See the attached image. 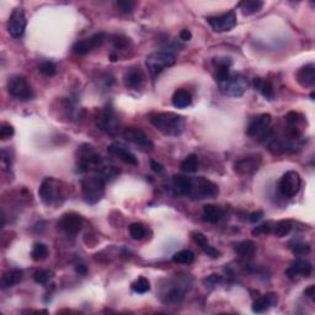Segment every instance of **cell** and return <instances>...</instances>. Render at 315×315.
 I'll return each mask as SVG.
<instances>
[{
	"label": "cell",
	"mask_w": 315,
	"mask_h": 315,
	"mask_svg": "<svg viewBox=\"0 0 315 315\" xmlns=\"http://www.w3.org/2000/svg\"><path fill=\"white\" fill-rule=\"evenodd\" d=\"M222 281V276H219V275H211V276H208V277L204 279V284H206V286H208V287H215V286H217V284L219 283V282Z\"/></svg>",
	"instance_id": "cell-47"
},
{
	"label": "cell",
	"mask_w": 315,
	"mask_h": 315,
	"mask_svg": "<svg viewBox=\"0 0 315 315\" xmlns=\"http://www.w3.org/2000/svg\"><path fill=\"white\" fill-rule=\"evenodd\" d=\"M291 249H292L293 254L297 255V256H303V255H307L309 254V251H310V246H309V244H305L302 242H296L292 246H291Z\"/></svg>",
	"instance_id": "cell-41"
},
{
	"label": "cell",
	"mask_w": 315,
	"mask_h": 315,
	"mask_svg": "<svg viewBox=\"0 0 315 315\" xmlns=\"http://www.w3.org/2000/svg\"><path fill=\"white\" fill-rule=\"evenodd\" d=\"M262 7L264 3L260 2V0H244L239 4V9L245 16H250V15L258 13Z\"/></svg>",
	"instance_id": "cell-31"
},
{
	"label": "cell",
	"mask_w": 315,
	"mask_h": 315,
	"mask_svg": "<svg viewBox=\"0 0 315 315\" xmlns=\"http://www.w3.org/2000/svg\"><path fill=\"white\" fill-rule=\"evenodd\" d=\"M106 35L103 32H99V34H95L93 36L84 38V40H80L78 42L74 43L73 46V52L76 53L79 56H84L90 53L91 50L99 48L102 46V43L105 42Z\"/></svg>",
	"instance_id": "cell-18"
},
{
	"label": "cell",
	"mask_w": 315,
	"mask_h": 315,
	"mask_svg": "<svg viewBox=\"0 0 315 315\" xmlns=\"http://www.w3.org/2000/svg\"><path fill=\"white\" fill-rule=\"evenodd\" d=\"M10 166H11L10 150L3 149L2 150V168H3V170H10Z\"/></svg>",
	"instance_id": "cell-45"
},
{
	"label": "cell",
	"mask_w": 315,
	"mask_h": 315,
	"mask_svg": "<svg viewBox=\"0 0 315 315\" xmlns=\"http://www.w3.org/2000/svg\"><path fill=\"white\" fill-rule=\"evenodd\" d=\"M192 239H194L195 243L200 246L202 250H203L204 254H207L209 257L218 258L221 256V252L211 245L207 237L204 235L203 233H201V231H194V233H192Z\"/></svg>",
	"instance_id": "cell-25"
},
{
	"label": "cell",
	"mask_w": 315,
	"mask_h": 315,
	"mask_svg": "<svg viewBox=\"0 0 315 315\" xmlns=\"http://www.w3.org/2000/svg\"><path fill=\"white\" fill-rule=\"evenodd\" d=\"M206 20L211 28L213 29V31L218 32V34L230 31L237 26V14L233 10L218 15V16H209Z\"/></svg>",
	"instance_id": "cell-15"
},
{
	"label": "cell",
	"mask_w": 315,
	"mask_h": 315,
	"mask_svg": "<svg viewBox=\"0 0 315 315\" xmlns=\"http://www.w3.org/2000/svg\"><path fill=\"white\" fill-rule=\"evenodd\" d=\"M272 123V116L270 114L258 115L255 118H252L249 123L246 133L249 137L256 139L258 142H264L266 137L269 136L270 130H271Z\"/></svg>",
	"instance_id": "cell-10"
},
{
	"label": "cell",
	"mask_w": 315,
	"mask_h": 315,
	"mask_svg": "<svg viewBox=\"0 0 315 315\" xmlns=\"http://www.w3.org/2000/svg\"><path fill=\"white\" fill-rule=\"evenodd\" d=\"M264 217V212H261V211H257V212H254L251 213L250 216H249V221H250L251 223H256L258 221H261Z\"/></svg>",
	"instance_id": "cell-49"
},
{
	"label": "cell",
	"mask_w": 315,
	"mask_h": 315,
	"mask_svg": "<svg viewBox=\"0 0 315 315\" xmlns=\"http://www.w3.org/2000/svg\"><path fill=\"white\" fill-rule=\"evenodd\" d=\"M128 229L130 237L135 240H142L147 235V229H145L144 225L141 224V223H132Z\"/></svg>",
	"instance_id": "cell-37"
},
{
	"label": "cell",
	"mask_w": 315,
	"mask_h": 315,
	"mask_svg": "<svg viewBox=\"0 0 315 315\" xmlns=\"http://www.w3.org/2000/svg\"><path fill=\"white\" fill-rule=\"evenodd\" d=\"M76 169L79 172H96L105 165V160L91 144L84 143L76 149Z\"/></svg>",
	"instance_id": "cell-3"
},
{
	"label": "cell",
	"mask_w": 315,
	"mask_h": 315,
	"mask_svg": "<svg viewBox=\"0 0 315 315\" xmlns=\"http://www.w3.org/2000/svg\"><path fill=\"white\" fill-rule=\"evenodd\" d=\"M272 231L271 223H264V224L258 225L252 230V235H264V234H270Z\"/></svg>",
	"instance_id": "cell-44"
},
{
	"label": "cell",
	"mask_w": 315,
	"mask_h": 315,
	"mask_svg": "<svg viewBox=\"0 0 315 315\" xmlns=\"http://www.w3.org/2000/svg\"><path fill=\"white\" fill-rule=\"evenodd\" d=\"M14 133H15L14 127L11 126V124H9V123L2 124V128H0V138H2L3 141H5V139L13 137Z\"/></svg>",
	"instance_id": "cell-43"
},
{
	"label": "cell",
	"mask_w": 315,
	"mask_h": 315,
	"mask_svg": "<svg viewBox=\"0 0 315 315\" xmlns=\"http://www.w3.org/2000/svg\"><path fill=\"white\" fill-rule=\"evenodd\" d=\"M38 70H40V73L42 74V75L52 78V76H55L56 74H57V65L53 63V62L47 61L38 65Z\"/></svg>",
	"instance_id": "cell-39"
},
{
	"label": "cell",
	"mask_w": 315,
	"mask_h": 315,
	"mask_svg": "<svg viewBox=\"0 0 315 315\" xmlns=\"http://www.w3.org/2000/svg\"><path fill=\"white\" fill-rule=\"evenodd\" d=\"M254 88L258 93L262 95L267 100H272L275 96V91H273V85L269 80L262 78H255L254 79Z\"/></svg>",
	"instance_id": "cell-29"
},
{
	"label": "cell",
	"mask_w": 315,
	"mask_h": 315,
	"mask_svg": "<svg viewBox=\"0 0 315 315\" xmlns=\"http://www.w3.org/2000/svg\"><path fill=\"white\" fill-rule=\"evenodd\" d=\"M116 7H117V9L120 11H122V13H132L133 9H135L136 7V3L130 2V0H120V2L116 3Z\"/></svg>",
	"instance_id": "cell-42"
},
{
	"label": "cell",
	"mask_w": 315,
	"mask_h": 315,
	"mask_svg": "<svg viewBox=\"0 0 315 315\" xmlns=\"http://www.w3.org/2000/svg\"><path fill=\"white\" fill-rule=\"evenodd\" d=\"M50 278H52V273L47 271V270H37V271L34 273L35 282L38 284H47Z\"/></svg>",
	"instance_id": "cell-40"
},
{
	"label": "cell",
	"mask_w": 315,
	"mask_h": 315,
	"mask_svg": "<svg viewBox=\"0 0 315 315\" xmlns=\"http://www.w3.org/2000/svg\"><path fill=\"white\" fill-rule=\"evenodd\" d=\"M130 287H132L133 292H136L138 294H144L150 290V283L145 277H139L133 282Z\"/></svg>",
	"instance_id": "cell-38"
},
{
	"label": "cell",
	"mask_w": 315,
	"mask_h": 315,
	"mask_svg": "<svg viewBox=\"0 0 315 315\" xmlns=\"http://www.w3.org/2000/svg\"><path fill=\"white\" fill-rule=\"evenodd\" d=\"M192 38V34L189 31V30L185 29L180 32V40L182 41H190Z\"/></svg>",
	"instance_id": "cell-50"
},
{
	"label": "cell",
	"mask_w": 315,
	"mask_h": 315,
	"mask_svg": "<svg viewBox=\"0 0 315 315\" xmlns=\"http://www.w3.org/2000/svg\"><path fill=\"white\" fill-rule=\"evenodd\" d=\"M301 175L294 170L287 171L286 174H283V176L281 177V180H279V192H281L282 196H284V197L292 198L294 196H297L299 194V191H301Z\"/></svg>",
	"instance_id": "cell-12"
},
{
	"label": "cell",
	"mask_w": 315,
	"mask_h": 315,
	"mask_svg": "<svg viewBox=\"0 0 315 315\" xmlns=\"http://www.w3.org/2000/svg\"><path fill=\"white\" fill-rule=\"evenodd\" d=\"M313 272V265L307 260H296L286 270V276L292 281L301 277H309Z\"/></svg>",
	"instance_id": "cell-21"
},
{
	"label": "cell",
	"mask_w": 315,
	"mask_h": 315,
	"mask_svg": "<svg viewBox=\"0 0 315 315\" xmlns=\"http://www.w3.org/2000/svg\"><path fill=\"white\" fill-rule=\"evenodd\" d=\"M123 138L129 143L135 144L138 149L145 153H150L154 150V143L151 139L148 137L142 129L137 128V127H127L123 130Z\"/></svg>",
	"instance_id": "cell-13"
},
{
	"label": "cell",
	"mask_w": 315,
	"mask_h": 315,
	"mask_svg": "<svg viewBox=\"0 0 315 315\" xmlns=\"http://www.w3.org/2000/svg\"><path fill=\"white\" fill-rule=\"evenodd\" d=\"M172 105L176 109H186L192 103V96L190 91L185 90V89H179L172 95L171 99Z\"/></svg>",
	"instance_id": "cell-27"
},
{
	"label": "cell",
	"mask_w": 315,
	"mask_h": 315,
	"mask_svg": "<svg viewBox=\"0 0 315 315\" xmlns=\"http://www.w3.org/2000/svg\"><path fill=\"white\" fill-rule=\"evenodd\" d=\"M22 271L21 270L13 269L9 270L3 275L2 277V288L3 290H7V288H11L16 286L17 283H20L22 279Z\"/></svg>",
	"instance_id": "cell-28"
},
{
	"label": "cell",
	"mask_w": 315,
	"mask_h": 315,
	"mask_svg": "<svg viewBox=\"0 0 315 315\" xmlns=\"http://www.w3.org/2000/svg\"><path fill=\"white\" fill-rule=\"evenodd\" d=\"M26 25H28V20H26L25 13L21 8L14 9L8 21V31L11 37L14 38H21L25 34Z\"/></svg>",
	"instance_id": "cell-16"
},
{
	"label": "cell",
	"mask_w": 315,
	"mask_h": 315,
	"mask_svg": "<svg viewBox=\"0 0 315 315\" xmlns=\"http://www.w3.org/2000/svg\"><path fill=\"white\" fill-rule=\"evenodd\" d=\"M110 58H111V62H116L118 59V57L116 55H111L110 56Z\"/></svg>",
	"instance_id": "cell-53"
},
{
	"label": "cell",
	"mask_w": 315,
	"mask_h": 315,
	"mask_svg": "<svg viewBox=\"0 0 315 315\" xmlns=\"http://www.w3.org/2000/svg\"><path fill=\"white\" fill-rule=\"evenodd\" d=\"M293 229V223L288 219H283V221H278L273 224L271 233L275 234L277 238H283L288 235Z\"/></svg>",
	"instance_id": "cell-32"
},
{
	"label": "cell",
	"mask_w": 315,
	"mask_h": 315,
	"mask_svg": "<svg viewBox=\"0 0 315 315\" xmlns=\"http://www.w3.org/2000/svg\"><path fill=\"white\" fill-rule=\"evenodd\" d=\"M298 84L304 89H313L315 86V65L309 63L303 65L296 74Z\"/></svg>",
	"instance_id": "cell-23"
},
{
	"label": "cell",
	"mask_w": 315,
	"mask_h": 315,
	"mask_svg": "<svg viewBox=\"0 0 315 315\" xmlns=\"http://www.w3.org/2000/svg\"><path fill=\"white\" fill-rule=\"evenodd\" d=\"M172 261L176 264H182V265H190L195 261V254L191 250L185 249V250L177 251L176 254H174Z\"/></svg>",
	"instance_id": "cell-35"
},
{
	"label": "cell",
	"mask_w": 315,
	"mask_h": 315,
	"mask_svg": "<svg viewBox=\"0 0 315 315\" xmlns=\"http://www.w3.org/2000/svg\"><path fill=\"white\" fill-rule=\"evenodd\" d=\"M166 283L160 287V299L165 304H175L183 301L192 287L191 278L187 276H174L165 279Z\"/></svg>",
	"instance_id": "cell-1"
},
{
	"label": "cell",
	"mask_w": 315,
	"mask_h": 315,
	"mask_svg": "<svg viewBox=\"0 0 315 315\" xmlns=\"http://www.w3.org/2000/svg\"><path fill=\"white\" fill-rule=\"evenodd\" d=\"M112 43H114L116 48H124V47L127 46V43H128V38L118 35V36L112 37Z\"/></svg>",
	"instance_id": "cell-46"
},
{
	"label": "cell",
	"mask_w": 315,
	"mask_h": 315,
	"mask_svg": "<svg viewBox=\"0 0 315 315\" xmlns=\"http://www.w3.org/2000/svg\"><path fill=\"white\" fill-rule=\"evenodd\" d=\"M95 124L100 130L111 137H116L121 130L120 118H118L114 108L110 105H106L105 108L96 112Z\"/></svg>",
	"instance_id": "cell-6"
},
{
	"label": "cell",
	"mask_w": 315,
	"mask_h": 315,
	"mask_svg": "<svg viewBox=\"0 0 315 315\" xmlns=\"http://www.w3.org/2000/svg\"><path fill=\"white\" fill-rule=\"evenodd\" d=\"M261 163H262V156L260 154H251V155L244 156L243 159L237 160L235 164H234V171L239 176H251L258 170Z\"/></svg>",
	"instance_id": "cell-14"
},
{
	"label": "cell",
	"mask_w": 315,
	"mask_h": 315,
	"mask_svg": "<svg viewBox=\"0 0 315 315\" xmlns=\"http://www.w3.org/2000/svg\"><path fill=\"white\" fill-rule=\"evenodd\" d=\"M198 166H200V162H198V156L196 154H190L189 156H186L183 159V162L181 163V170L185 172H190V174H194L198 170Z\"/></svg>",
	"instance_id": "cell-33"
},
{
	"label": "cell",
	"mask_w": 315,
	"mask_h": 315,
	"mask_svg": "<svg viewBox=\"0 0 315 315\" xmlns=\"http://www.w3.org/2000/svg\"><path fill=\"white\" fill-rule=\"evenodd\" d=\"M8 91L11 96L20 101H29L34 97V90L26 78L21 75H13L9 78Z\"/></svg>",
	"instance_id": "cell-11"
},
{
	"label": "cell",
	"mask_w": 315,
	"mask_h": 315,
	"mask_svg": "<svg viewBox=\"0 0 315 315\" xmlns=\"http://www.w3.org/2000/svg\"><path fill=\"white\" fill-rule=\"evenodd\" d=\"M80 186L83 198L89 204H96L105 196L106 181L99 174L85 176L80 182Z\"/></svg>",
	"instance_id": "cell-5"
},
{
	"label": "cell",
	"mask_w": 315,
	"mask_h": 315,
	"mask_svg": "<svg viewBox=\"0 0 315 315\" xmlns=\"http://www.w3.org/2000/svg\"><path fill=\"white\" fill-rule=\"evenodd\" d=\"M192 177L182 176V175H175L168 182V191L169 194L174 197H180V196H187L190 190H191Z\"/></svg>",
	"instance_id": "cell-19"
},
{
	"label": "cell",
	"mask_w": 315,
	"mask_h": 315,
	"mask_svg": "<svg viewBox=\"0 0 315 315\" xmlns=\"http://www.w3.org/2000/svg\"><path fill=\"white\" fill-rule=\"evenodd\" d=\"M144 82H145V76H144L143 72H142L139 68H137V67L129 68V69H127V72L124 73V76H123L124 86H126L127 89H129V90H133V91L141 90V89L143 88Z\"/></svg>",
	"instance_id": "cell-22"
},
{
	"label": "cell",
	"mask_w": 315,
	"mask_h": 315,
	"mask_svg": "<svg viewBox=\"0 0 315 315\" xmlns=\"http://www.w3.org/2000/svg\"><path fill=\"white\" fill-rule=\"evenodd\" d=\"M278 297L276 293H266L264 296L258 297V298L252 303V311L254 313H264V311L269 310L270 308L275 307L277 304Z\"/></svg>",
	"instance_id": "cell-24"
},
{
	"label": "cell",
	"mask_w": 315,
	"mask_h": 315,
	"mask_svg": "<svg viewBox=\"0 0 315 315\" xmlns=\"http://www.w3.org/2000/svg\"><path fill=\"white\" fill-rule=\"evenodd\" d=\"M86 271H88V269H86V266L84 265V264H78L76 265V272L79 273V275H86Z\"/></svg>",
	"instance_id": "cell-52"
},
{
	"label": "cell",
	"mask_w": 315,
	"mask_h": 315,
	"mask_svg": "<svg viewBox=\"0 0 315 315\" xmlns=\"http://www.w3.org/2000/svg\"><path fill=\"white\" fill-rule=\"evenodd\" d=\"M304 294L308 297V298H310L311 301H314V296H315V287L311 284V286H309L307 290L304 291Z\"/></svg>",
	"instance_id": "cell-51"
},
{
	"label": "cell",
	"mask_w": 315,
	"mask_h": 315,
	"mask_svg": "<svg viewBox=\"0 0 315 315\" xmlns=\"http://www.w3.org/2000/svg\"><path fill=\"white\" fill-rule=\"evenodd\" d=\"M234 250H235V252L240 257H251L254 256V254L256 252V244L252 242V240H244V242L235 244Z\"/></svg>",
	"instance_id": "cell-30"
},
{
	"label": "cell",
	"mask_w": 315,
	"mask_h": 315,
	"mask_svg": "<svg viewBox=\"0 0 315 315\" xmlns=\"http://www.w3.org/2000/svg\"><path fill=\"white\" fill-rule=\"evenodd\" d=\"M218 83V88L221 93L225 96L229 97H240L245 94L248 90V80L240 74H233L231 73L228 78L221 80Z\"/></svg>",
	"instance_id": "cell-9"
},
{
	"label": "cell",
	"mask_w": 315,
	"mask_h": 315,
	"mask_svg": "<svg viewBox=\"0 0 315 315\" xmlns=\"http://www.w3.org/2000/svg\"><path fill=\"white\" fill-rule=\"evenodd\" d=\"M310 97H311V100H314V93L310 94Z\"/></svg>",
	"instance_id": "cell-54"
},
{
	"label": "cell",
	"mask_w": 315,
	"mask_h": 315,
	"mask_svg": "<svg viewBox=\"0 0 315 315\" xmlns=\"http://www.w3.org/2000/svg\"><path fill=\"white\" fill-rule=\"evenodd\" d=\"M38 196L41 201L47 206H58L62 204L67 198V189L62 181L56 177L48 176L41 182L38 189Z\"/></svg>",
	"instance_id": "cell-4"
},
{
	"label": "cell",
	"mask_w": 315,
	"mask_h": 315,
	"mask_svg": "<svg viewBox=\"0 0 315 315\" xmlns=\"http://www.w3.org/2000/svg\"><path fill=\"white\" fill-rule=\"evenodd\" d=\"M108 151L109 154H111L112 156H116L117 159H120L121 162L124 163V164L133 166L138 165V159H137V156L126 147V145L121 143V142H115V143L110 144L108 147Z\"/></svg>",
	"instance_id": "cell-20"
},
{
	"label": "cell",
	"mask_w": 315,
	"mask_h": 315,
	"mask_svg": "<svg viewBox=\"0 0 315 315\" xmlns=\"http://www.w3.org/2000/svg\"><path fill=\"white\" fill-rule=\"evenodd\" d=\"M284 120H286V123L290 124V126L298 127V128H301V129H302L303 124L305 123L304 116L298 114V112H294V111L288 112V114L286 115V117H284Z\"/></svg>",
	"instance_id": "cell-36"
},
{
	"label": "cell",
	"mask_w": 315,
	"mask_h": 315,
	"mask_svg": "<svg viewBox=\"0 0 315 315\" xmlns=\"http://www.w3.org/2000/svg\"><path fill=\"white\" fill-rule=\"evenodd\" d=\"M47 256H48V248H47L46 244L43 243H36L32 248L31 251V257L32 260L36 261V262H40V261L46 260Z\"/></svg>",
	"instance_id": "cell-34"
},
{
	"label": "cell",
	"mask_w": 315,
	"mask_h": 315,
	"mask_svg": "<svg viewBox=\"0 0 315 315\" xmlns=\"http://www.w3.org/2000/svg\"><path fill=\"white\" fill-rule=\"evenodd\" d=\"M150 123L166 137H179L185 130L186 122L181 115L174 112H156L149 116Z\"/></svg>",
	"instance_id": "cell-2"
},
{
	"label": "cell",
	"mask_w": 315,
	"mask_h": 315,
	"mask_svg": "<svg viewBox=\"0 0 315 315\" xmlns=\"http://www.w3.org/2000/svg\"><path fill=\"white\" fill-rule=\"evenodd\" d=\"M202 217H203V221L216 224V223L221 222L224 218V212L215 204H207L202 211Z\"/></svg>",
	"instance_id": "cell-26"
},
{
	"label": "cell",
	"mask_w": 315,
	"mask_h": 315,
	"mask_svg": "<svg viewBox=\"0 0 315 315\" xmlns=\"http://www.w3.org/2000/svg\"><path fill=\"white\" fill-rule=\"evenodd\" d=\"M83 217L75 212L64 213L58 221V228L65 234L76 235L83 228Z\"/></svg>",
	"instance_id": "cell-17"
},
{
	"label": "cell",
	"mask_w": 315,
	"mask_h": 315,
	"mask_svg": "<svg viewBox=\"0 0 315 315\" xmlns=\"http://www.w3.org/2000/svg\"><path fill=\"white\" fill-rule=\"evenodd\" d=\"M176 62V57L169 50H155L145 58V67L153 78H156L160 73L172 67Z\"/></svg>",
	"instance_id": "cell-7"
},
{
	"label": "cell",
	"mask_w": 315,
	"mask_h": 315,
	"mask_svg": "<svg viewBox=\"0 0 315 315\" xmlns=\"http://www.w3.org/2000/svg\"><path fill=\"white\" fill-rule=\"evenodd\" d=\"M219 195V187L206 177H192L191 190L187 197L191 200H206V198H216Z\"/></svg>",
	"instance_id": "cell-8"
},
{
	"label": "cell",
	"mask_w": 315,
	"mask_h": 315,
	"mask_svg": "<svg viewBox=\"0 0 315 315\" xmlns=\"http://www.w3.org/2000/svg\"><path fill=\"white\" fill-rule=\"evenodd\" d=\"M150 168H151V170H153L154 172H158V174H160V172L164 171V166L160 164V163L155 162V160H151Z\"/></svg>",
	"instance_id": "cell-48"
}]
</instances>
